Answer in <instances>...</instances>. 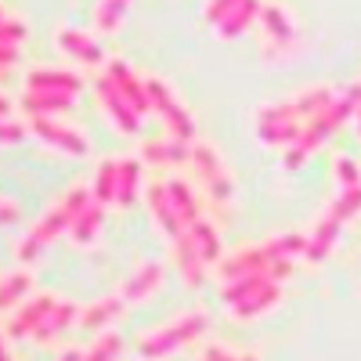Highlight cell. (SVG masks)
I'll return each instance as SVG.
<instances>
[{
	"mask_svg": "<svg viewBox=\"0 0 361 361\" xmlns=\"http://www.w3.org/2000/svg\"><path fill=\"white\" fill-rule=\"evenodd\" d=\"M94 202V195H90V188H83V185H76V188H69L62 199H58L47 214L25 231V238L15 246V260H22V264H33L40 253H44V246H51L58 235H66V231H73V224H76V217L83 214V209Z\"/></svg>",
	"mask_w": 361,
	"mask_h": 361,
	"instance_id": "cell-1",
	"label": "cell"
},
{
	"mask_svg": "<svg viewBox=\"0 0 361 361\" xmlns=\"http://www.w3.org/2000/svg\"><path fill=\"white\" fill-rule=\"evenodd\" d=\"M357 109H361V83H350L343 94H336L333 98V105L329 109H322L314 119H307V127H304V134H300V141L286 152V166L289 170H296L300 163H304L318 145H325V137L333 134V130H340L350 116H357Z\"/></svg>",
	"mask_w": 361,
	"mask_h": 361,
	"instance_id": "cell-2",
	"label": "cell"
},
{
	"mask_svg": "<svg viewBox=\"0 0 361 361\" xmlns=\"http://www.w3.org/2000/svg\"><path fill=\"white\" fill-rule=\"evenodd\" d=\"M354 214H361V188H343L333 202H329L325 214L318 217V224L307 231V250H304L307 264H322L329 253H333L336 238H340V228Z\"/></svg>",
	"mask_w": 361,
	"mask_h": 361,
	"instance_id": "cell-3",
	"label": "cell"
},
{
	"mask_svg": "<svg viewBox=\"0 0 361 361\" xmlns=\"http://www.w3.org/2000/svg\"><path fill=\"white\" fill-rule=\"evenodd\" d=\"M206 325H209V318H206L202 311L177 314V318H170L166 325H159V329H152V333L137 336V354H141L145 361L170 357V354H177L180 347L195 343V340L206 333Z\"/></svg>",
	"mask_w": 361,
	"mask_h": 361,
	"instance_id": "cell-4",
	"label": "cell"
},
{
	"mask_svg": "<svg viewBox=\"0 0 361 361\" xmlns=\"http://www.w3.org/2000/svg\"><path fill=\"white\" fill-rule=\"evenodd\" d=\"M145 87H148V102H152V112H159L163 127L170 130L173 141H192L195 137V119L192 112L177 102V94L170 90L166 80L159 76H145Z\"/></svg>",
	"mask_w": 361,
	"mask_h": 361,
	"instance_id": "cell-5",
	"label": "cell"
},
{
	"mask_svg": "<svg viewBox=\"0 0 361 361\" xmlns=\"http://www.w3.org/2000/svg\"><path fill=\"white\" fill-rule=\"evenodd\" d=\"M296 47V25L282 4H264L260 11V51L267 62H282V58Z\"/></svg>",
	"mask_w": 361,
	"mask_h": 361,
	"instance_id": "cell-6",
	"label": "cell"
},
{
	"mask_svg": "<svg viewBox=\"0 0 361 361\" xmlns=\"http://www.w3.org/2000/svg\"><path fill=\"white\" fill-rule=\"evenodd\" d=\"M192 170L199 173V180L206 185V192H209V199H214V202H228V199H231L228 166L221 163V156H217L209 145H202V141L192 145Z\"/></svg>",
	"mask_w": 361,
	"mask_h": 361,
	"instance_id": "cell-7",
	"label": "cell"
},
{
	"mask_svg": "<svg viewBox=\"0 0 361 361\" xmlns=\"http://www.w3.org/2000/svg\"><path fill=\"white\" fill-rule=\"evenodd\" d=\"M29 130L62 156H73V159L87 156V137L80 130L66 127V123H58V119H51V116H29Z\"/></svg>",
	"mask_w": 361,
	"mask_h": 361,
	"instance_id": "cell-8",
	"label": "cell"
},
{
	"mask_svg": "<svg viewBox=\"0 0 361 361\" xmlns=\"http://www.w3.org/2000/svg\"><path fill=\"white\" fill-rule=\"evenodd\" d=\"M94 98H98L102 112L109 116V123H112L119 134H137L141 116H137V109H134L123 94H119V87H116L109 76H102V80L94 83Z\"/></svg>",
	"mask_w": 361,
	"mask_h": 361,
	"instance_id": "cell-9",
	"label": "cell"
},
{
	"mask_svg": "<svg viewBox=\"0 0 361 361\" xmlns=\"http://www.w3.org/2000/svg\"><path fill=\"white\" fill-rule=\"evenodd\" d=\"M145 202H148V214H152V221H156V228L163 231V238L173 246V243H180V238L188 235V228H185V221L177 217V209H173V199H170V188L166 185H148L145 188Z\"/></svg>",
	"mask_w": 361,
	"mask_h": 361,
	"instance_id": "cell-10",
	"label": "cell"
},
{
	"mask_svg": "<svg viewBox=\"0 0 361 361\" xmlns=\"http://www.w3.org/2000/svg\"><path fill=\"white\" fill-rule=\"evenodd\" d=\"M54 47H58V54H62V58H73V62L90 66V69H98L105 62L102 44L90 37V33H83V29H73V25L58 29V33H54Z\"/></svg>",
	"mask_w": 361,
	"mask_h": 361,
	"instance_id": "cell-11",
	"label": "cell"
},
{
	"mask_svg": "<svg viewBox=\"0 0 361 361\" xmlns=\"http://www.w3.org/2000/svg\"><path fill=\"white\" fill-rule=\"evenodd\" d=\"M58 304H62V300L51 296V293H44V296H37V300H29V304H25V307L4 325L8 340H25V336L33 340L40 329H44V322L51 318V311H54Z\"/></svg>",
	"mask_w": 361,
	"mask_h": 361,
	"instance_id": "cell-12",
	"label": "cell"
},
{
	"mask_svg": "<svg viewBox=\"0 0 361 361\" xmlns=\"http://www.w3.org/2000/svg\"><path fill=\"white\" fill-rule=\"evenodd\" d=\"M163 279H166L163 264L145 260L141 267H134L130 275L123 279V286H119V296H123L127 304H141V300H148V296H152V293L163 286Z\"/></svg>",
	"mask_w": 361,
	"mask_h": 361,
	"instance_id": "cell-13",
	"label": "cell"
},
{
	"mask_svg": "<svg viewBox=\"0 0 361 361\" xmlns=\"http://www.w3.org/2000/svg\"><path fill=\"white\" fill-rule=\"evenodd\" d=\"M105 76L119 87V94H123L134 109H137V116H145L148 109H152V102H148V87H145V80L127 66V62H119V58H112L109 62V69H105Z\"/></svg>",
	"mask_w": 361,
	"mask_h": 361,
	"instance_id": "cell-14",
	"label": "cell"
},
{
	"mask_svg": "<svg viewBox=\"0 0 361 361\" xmlns=\"http://www.w3.org/2000/svg\"><path fill=\"white\" fill-rule=\"evenodd\" d=\"M83 80L69 69H33L25 73V90H47V94H66V98H76L80 94Z\"/></svg>",
	"mask_w": 361,
	"mask_h": 361,
	"instance_id": "cell-15",
	"label": "cell"
},
{
	"mask_svg": "<svg viewBox=\"0 0 361 361\" xmlns=\"http://www.w3.org/2000/svg\"><path fill=\"white\" fill-rule=\"evenodd\" d=\"M282 300V286L279 282H264L260 289H253V293H246L238 304H231L228 311H231V318L235 322H253V318H260L264 311H271Z\"/></svg>",
	"mask_w": 361,
	"mask_h": 361,
	"instance_id": "cell-16",
	"label": "cell"
},
{
	"mask_svg": "<svg viewBox=\"0 0 361 361\" xmlns=\"http://www.w3.org/2000/svg\"><path fill=\"white\" fill-rule=\"evenodd\" d=\"M141 159L152 163V166H180V163H192V145L188 141H145L141 145Z\"/></svg>",
	"mask_w": 361,
	"mask_h": 361,
	"instance_id": "cell-17",
	"label": "cell"
},
{
	"mask_svg": "<svg viewBox=\"0 0 361 361\" xmlns=\"http://www.w3.org/2000/svg\"><path fill=\"white\" fill-rule=\"evenodd\" d=\"M123 304L127 300L123 296H102V300H94V304H87L83 311H80V325L83 329H90V333H102V329L109 325V322H116L119 318V311H123Z\"/></svg>",
	"mask_w": 361,
	"mask_h": 361,
	"instance_id": "cell-18",
	"label": "cell"
},
{
	"mask_svg": "<svg viewBox=\"0 0 361 361\" xmlns=\"http://www.w3.org/2000/svg\"><path fill=\"white\" fill-rule=\"evenodd\" d=\"M260 11H264L260 0H238V8H235V11L214 29L217 40H235V37H243L246 29L253 25V18H260Z\"/></svg>",
	"mask_w": 361,
	"mask_h": 361,
	"instance_id": "cell-19",
	"label": "cell"
},
{
	"mask_svg": "<svg viewBox=\"0 0 361 361\" xmlns=\"http://www.w3.org/2000/svg\"><path fill=\"white\" fill-rule=\"evenodd\" d=\"M173 260H177V271H180V279H185L192 289L202 286V275H206V260L199 257L195 243L185 235L180 243H173Z\"/></svg>",
	"mask_w": 361,
	"mask_h": 361,
	"instance_id": "cell-20",
	"label": "cell"
},
{
	"mask_svg": "<svg viewBox=\"0 0 361 361\" xmlns=\"http://www.w3.org/2000/svg\"><path fill=\"white\" fill-rule=\"evenodd\" d=\"M80 311H83V307H76V304H69V300H62V304L51 311V318L44 322V329H40L33 340H37V343H54L58 336L66 333V329H73V322H80Z\"/></svg>",
	"mask_w": 361,
	"mask_h": 361,
	"instance_id": "cell-21",
	"label": "cell"
},
{
	"mask_svg": "<svg viewBox=\"0 0 361 361\" xmlns=\"http://www.w3.org/2000/svg\"><path fill=\"white\" fill-rule=\"evenodd\" d=\"M90 195H94L98 206L116 202V195H119V159H105V163H98V170H94V185H90Z\"/></svg>",
	"mask_w": 361,
	"mask_h": 361,
	"instance_id": "cell-22",
	"label": "cell"
},
{
	"mask_svg": "<svg viewBox=\"0 0 361 361\" xmlns=\"http://www.w3.org/2000/svg\"><path fill=\"white\" fill-rule=\"evenodd\" d=\"M73 105L66 94H47V90H22V109L25 116H58Z\"/></svg>",
	"mask_w": 361,
	"mask_h": 361,
	"instance_id": "cell-23",
	"label": "cell"
},
{
	"mask_svg": "<svg viewBox=\"0 0 361 361\" xmlns=\"http://www.w3.org/2000/svg\"><path fill=\"white\" fill-rule=\"evenodd\" d=\"M188 238L195 243V250H199V257L206 260V267L224 260V257H221V235H217V228L209 224V221H195V224L188 228Z\"/></svg>",
	"mask_w": 361,
	"mask_h": 361,
	"instance_id": "cell-24",
	"label": "cell"
},
{
	"mask_svg": "<svg viewBox=\"0 0 361 361\" xmlns=\"http://www.w3.org/2000/svg\"><path fill=\"white\" fill-rule=\"evenodd\" d=\"M102 221H105V206H98V202H90L83 214L76 217V224H73V243L76 246H90L98 238V228H102Z\"/></svg>",
	"mask_w": 361,
	"mask_h": 361,
	"instance_id": "cell-25",
	"label": "cell"
},
{
	"mask_svg": "<svg viewBox=\"0 0 361 361\" xmlns=\"http://www.w3.org/2000/svg\"><path fill=\"white\" fill-rule=\"evenodd\" d=\"M166 188H170V199H173V209H177V217L185 221V228H192L199 217V202H195V192L185 185V180H166Z\"/></svg>",
	"mask_w": 361,
	"mask_h": 361,
	"instance_id": "cell-26",
	"label": "cell"
},
{
	"mask_svg": "<svg viewBox=\"0 0 361 361\" xmlns=\"http://www.w3.org/2000/svg\"><path fill=\"white\" fill-rule=\"evenodd\" d=\"M137 185H141V159H119V195H116V206H130L134 195H137Z\"/></svg>",
	"mask_w": 361,
	"mask_h": 361,
	"instance_id": "cell-27",
	"label": "cell"
},
{
	"mask_svg": "<svg viewBox=\"0 0 361 361\" xmlns=\"http://www.w3.org/2000/svg\"><path fill=\"white\" fill-rule=\"evenodd\" d=\"M130 11V0H98L94 8V29H102V33H116L119 22L127 18Z\"/></svg>",
	"mask_w": 361,
	"mask_h": 361,
	"instance_id": "cell-28",
	"label": "cell"
},
{
	"mask_svg": "<svg viewBox=\"0 0 361 361\" xmlns=\"http://www.w3.org/2000/svg\"><path fill=\"white\" fill-rule=\"evenodd\" d=\"M29 286H33L29 271H11V275H4V289H0V304H4V311H11L18 304V300L29 293Z\"/></svg>",
	"mask_w": 361,
	"mask_h": 361,
	"instance_id": "cell-29",
	"label": "cell"
},
{
	"mask_svg": "<svg viewBox=\"0 0 361 361\" xmlns=\"http://www.w3.org/2000/svg\"><path fill=\"white\" fill-rule=\"evenodd\" d=\"M119 350H123V340H119L116 333H102L94 343L83 350V361H116Z\"/></svg>",
	"mask_w": 361,
	"mask_h": 361,
	"instance_id": "cell-30",
	"label": "cell"
},
{
	"mask_svg": "<svg viewBox=\"0 0 361 361\" xmlns=\"http://www.w3.org/2000/svg\"><path fill=\"white\" fill-rule=\"evenodd\" d=\"M333 173H336V180H340L343 188H361V166L350 156H340L333 163Z\"/></svg>",
	"mask_w": 361,
	"mask_h": 361,
	"instance_id": "cell-31",
	"label": "cell"
},
{
	"mask_svg": "<svg viewBox=\"0 0 361 361\" xmlns=\"http://www.w3.org/2000/svg\"><path fill=\"white\" fill-rule=\"evenodd\" d=\"M22 37H25V18H22V15L4 11V29H0V44L18 47V40H22Z\"/></svg>",
	"mask_w": 361,
	"mask_h": 361,
	"instance_id": "cell-32",
	"label": "cell"
},
{
	"mask_svg": "<svg viewBox=\"0 0 361 361\" xmlns=\"http://www.w3.org/2000/svg\"><path fill=\"white\" fill-rule=\"evenodd\" d=\"M238 8V0H206V8H202V18L209 22V25H221L231 11Z\"/></svg>",
	"mask_w": 361,
	"mask_h": 361,
	"instance_id": "cell-33",
	"label": "cell"
},
{
	"mask_svg": "<svg viewBox=\"0 0 361 361\" xmlns=\"http://www.w3.org/2000/svg\"><path fill=\"white\" fill-rule=\"evenodd\" d=\"M0 134H4V145H15V141H22V137H25V127H22V123H15V119H4Z\"/></svg>",
	"mask_w": 361,
	"mask_h": 361,
	"instance_id": "cell-34",
	"label": "cell"
},
{
	"mask_svg": "<svg viewBox=\"0 0 361 361\" xmlns=\"http://www.w3.org/2000/svg\"><path fill=\"white\" fill-rule=\"evenodd\" d=\"M199 361H238V354H231L224 347H202V357Z\"/></svg>",
	"mask_w": 361,
	"mask_h": 361,
	"instance_id": "cell-35",
	"label": "cell"
},
{
	"mask_svg": "<svg viewBox=\"0 0 361 361\" xmlns=\"http://www.w3.org/2000/svg\"><path fill=\"white\" fill-rule=\"evenodd\" d=\"M0 54H4V58H0V66H4V69H11V62L18 58V47H8V44H0Z\"/></svg>",
	"mask_w": 361,
	"mask_h": 361,
	"instance_id": "cell-36",
	"label": "cell"
},
{
	"mask_svg": "<svg viewBox=\"0 0 361 361\" xmlns=\"http://www.w3.org/2000/svg\"><path fill=\"white\" fill-rule=\"evenodd\" d=\"M18 217V206H15V199H4V224H11Z\"/></svg>",
	"mask_w": 361,
	"mask_h": 361,
	"instance_id": "cell-37",
	"label": "cell"
},
{
	"mask_svg": "<svg viewBox=\"0 0 361 361\" xmlns=\"http://www.w3.org/2000/svg\"><path fill=\"white\" fill-rule=\"evenodd\" d=\"M58 361H83V354H80V350H69V354H62Z\"/></svg>",
	"mask_w": 361,
	"mask_h": 361,
	"instance_id": "cell-38",
	"label": "cell"
},
{
	"mask_svg": "<svg viewBox=\"0 0 361 361\" xmlns=\"http://www.w3.org/2000/svg\"><path fill=\"white\" fill-rule=\"evenodd\" d=\"M238 361H260L257 354H238Z\"/></svg>",
	"mask_w": 361,
	"mask_h": 361,
	"instance_id": "cell-39",
	"label": "cell"
},
{
	"mask_svg": "<svg viewBox=\"0 0 361 361\" xmlns=\"http://www.w3.org/2000/svg\"><path fill=\"white\" fill-rule=\"evenodd\" d=\"M0 361H15V357H11V350H8V347H4V354H0Z\"/></svg>",
	"mask_w": 361,
	"mask_h": 361,
	"instance_id": "cell-40",
	"label": "cell"
},
{
	"mask_svg": "<svg viewBox=\"0 0 361 361\" xmlns=\"http://www.w3.org/2000/svg\"><path fill=\"white\" fill-rule=\"evenodd\" d=\"M357 130H361V109H357Z\"/></svg>",
	"mask_w": 361,
	"mask_h": 361,
	"instance_id": "cell-41",
	"label": "cell"
}]
</instances>
